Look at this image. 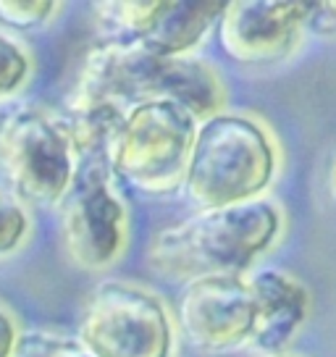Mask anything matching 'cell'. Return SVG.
Segmentation results:
<instances>
[{"label": "cell", "instance_id": "13", "mask_svg": "<svg viewBox=\"0 0 336 357\" xmlns=\"http://www.w3.org/2000/svg\"><path fill=\"white\" fill-rule=\"evenodd\" d=\"M32 234V218L24 208V202L0 190V260L16 255Z\"/></svg>", "mask_w": 336, "mask_h": 357}, {"label": "cell", "instance_id": "3", "mask_svg": "<svg viewBox=\"0 0 336 357\" xmlns=\"http://www.w3.org/2000/svg\"><path fill=\"white\" fill-rule=\"evenodd\" d=\"M279 171V145L245 113H215L197 123L181 176L187 200L200 211L234 208L258 200Z\"/></svg>", "mask_w": 336, "mask_h": 357}, {"label": "cell", "instance_id": "14", "mask_svg": "<svg viewBox=\"0 0 336 357\" xmlns=\"http://www.w3.org/2000/svg\"><path fill=\"white\" fill-rule=\"evenodd\" d=\"M32 74V56L16 37L0 29V100L16 95Z\"/></svg>", "mask_w": 336, "mask_h": 357}, {"label": "cell", "instance_id": "15", "mask_svg": "<svg viewBox=\"0 0 336 357\" xmlns=\"http://www.w3.org/2000/svg\"><path fill=\"white\" fill-rule=\"evenodd\" d=\"M13 357H95L77 336L50 334V331H32L19 336Z\"/></svg>", "mask_w": 336, "mask_h": 357}, {"label": "cell", "instance_id": "19", "mask_svg": "<svg viewBox=\"0 0 336 357\" xmlns=\"http://www.w3.org/2000/svg\"><path fill=\"white\" fill-rule=\"evenodd\" d=\"M326 187H328V195H331V200L336 202V147L331 158H328V168H326Z\"/></svg>", "mask_w": 336, "mask_h": 357}, {"label": "cell", "instance_id": "20", "mask_svg": "<svg viewBox=\"0 0 336 357\" xmlns=\"http://www.w3.org/2000/svg\"><path fill=\"white\" fill-rule=\"evenodd\" d=\"M263 357H297V355H284V352H276V355H263Z\"/></svg>", "mask_w": 336, "mask_h": 357}, {"label": "cell", "instance_id": "1", "mask_svg": "<svg viewBox=\"0 0 336 357\" xmlns=\"http://www.w3.org/2000/svg\"><path fill=\"white\" fill-rule=\"evenodd\" d=\"M145 100H171L205 121L226 108V87L218 71L200 58H158L135 43L95 47L71 92V111L113 102L129 108Z\"/></svg>", "mask_w": 336, "mask_h": 357}, {"label": "cell", "instance_id": "2", "mask_svg": "<svg viewBox=\"0 0 336 357\" xmlns=\"http://www.w3.org/2000/svg\"><path fill=\"white\" fill-rule=\"evenodd\" d=\"M281 229L284 213L270 200L200 211L155 231L145 260L153 273L184 284L205 276H242L276 245Z\"/></svg>", "mask_w": 336, "mask_h": 357}, {"label": "cell", "instance_id": "16", "mask_svg": "<svg viewBox=\"0 0 336 357\" xmlns=\"http://www.w3.org/2000/svg\"><path fill=\"white\" fill-rule=\"evenodd\" d=\"M61 3L50 0H0V22L13 29H37L58 13Z\"/></svg>", "mask_w": 336, "mask_h": 357}, {"label": "cell", "instance_id": "5", "mask_svg": "<svg viewBox=\"0 0 336 357\" xmlns=\"http://www.w3.org/2000/svg\"><path fill=\"white\" fill-rule=\"evenodd\" d=\"M197 123L179 102H135L123 111L102 158L111 174L137 190L168 192L181 184Z\"/></svg>", "mask_w": 336, "mask_h": 357}, {"label": "cell", "instance_id": "8", "mask_svg": "<svg viewBox=\"0 0 336 357\" xmlns=\"http://www.w3.org/2000/svg\"><path fill=\"white\" fill-rule=\"evenodd\" d=\"M310 16L305 0H234L215 24L218 45L239 66H276L297 50Z\"/></svg>", "mask_w": 336, "mask_h": 357}, {"label": "cell", "instance_id": "17", "mask_svg": "<svg viewBox=\"0 0 336 357\" xmlns=\"http://www.w3.org/2000/svg\"><path fill=\"white\" fill-rule=\"evenodd\" d=\"M19 324L13 318L8 307L0 305V357H13L16 355V344H19Z\"/></svg>", "mask_w": 336, "mask_h": 357}, {"label": "cell", "instance_id": "10", "mask_svg": "<svg viewBox=\"0 0 336 357\" xmlns=\"http://www.w3.org/2000/svg\"><path fill=\"white\" fill-rule=\"evenodd\" d=\"M247 287L255 300V331L252 342L258 349L276 355L303 328L310 312V294L303 281L279 268H263L247 276Z\"/></svg>", "mask_w": 336, "mask_h": 357}, {"label": "cell", "instance_id": "11", "mask_svg": "<svg viewBox=\"0 0 336 357\" xmlns=\"http://www.w3.org/2000/svg\"><path fill=\"white\" fill-rule=\"evenodd\" d=\"M226 0H202V3H166L155 26L137 40V47L158 58H184L215 29Z\"/></svg>", "mask_w": 336, "mask_h": 357}, {"label": "cell", "instance_id": "18", "mask_svg": "<svg viewBox=\"0 0 336 357\" xmlns=\"http://www.w3.org/2000/svg\"><path fill=\"white\" fill-rule=\"evenodd\" d=\"M310 22L318 24L321 32H336V0L313 3V16H310Z\"/></svg>", "mask_w": 336, "mask_h": 357}, {"label": "cell", "instance_id": "4", "mask_svg": "<svg viewBox=\"0 0 336 357\" xmlns=\"http://www.w3.org/2000/svg\"><path fill=\"white\" fill-rule=\"evenodd\" d=\"M68 121L40 105H19L0 119V174L13 195L34 205H61L79 171Z\"/></svg>", "mask_w": 336, "mask_h": 357}, {"label": "cell", "instance_id": "12", "mask_svg": "<svg viewBox=\"0 0 336 357\" xmlns=\"http://www.w3.org/2000/svg\"><path fill=\"white\" fill-rule=\"evenodd\" d=\"M168 0H129V3H95L100 22L116 34V43H137L142 40L160 13L166 11Z\"/></svg>", "mask_w": 336, "mask_h": 357}, {"label": "cell", "instance_id": "7", "mask_svg": "<svg viewBox=\"0 0 336 357\" xmlns=\"http://www.w3.org/2000/svg\"><path fill=\"white\" fill-rule=\"evenodd\" d=\"M61 239L71 263L82 271L98 273L121 260L129 245V208L113 187V174L102 158L79 166L61 202Z\"/></svg>", "mask_w": 336, "mask_h": 357}, {"label": "cell", "instance_id": "6", "mask_svg": "<svg viewBox=\"0 0 336 357\" xmlns=\"http://www.w3.org/2000/svg\"><path fill=\"white\" fill-rule=\"evenodd\" d=\"M77 339L95 357H171L174 321L155 291L102 281L87 297Z\"/></svg>", "mask_w": 336, "mask_h": 357}, {"label": "cell", "instance_id": "9", "mask_svg": "<svg viewBox=\"0 0 336 357\" xmlns=\"http://www.w3.org/2000/svg\"><path fill=\"white\" fill-rule=\"evenodd\" d=\"M181 334L200 352H229L252 342L255 300L247 276H205L190 281L179 297Z\"/></svg>", "mask_w": 336, "mask_h": 357}]
</instances>
